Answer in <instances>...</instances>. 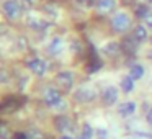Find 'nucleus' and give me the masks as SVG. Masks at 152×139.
Listing matches in <instances>:
<instances>
[{
  "instance_id": "39448f33",
  "label": "nucleus",
  "mask_w": 152,
  "mask_h": 139,
  "mask_svg": "<svg viewBox=\"0 0 152 139\" xmlns=\"http://www.w3.org/2000/svg\"><path fill=\"white\" fill-rule=\"evenodd\" d=\"M56 85L64 92H69L74 87V74L70 70H61L56 75Z\"/></svg>"
},
{
  "instance_id": "4468645a",
  "label": "nucleus",
  "mask_w": 152,
  "mask_h": 139,
  "mask_svg": "<svg viewBox=\"0 0 152 139\" xmlns=\"http://www.w3.org/2000/svg\"><path fill=\"white\" fill-rule=\"evenodd\" d=\"M102 51H103L105 56L115 57L116 54H118V51H119V46H118V43H115V41H110V43H106L105 46L102 48Z\"/></svg>"
},
{
  "instance_id": "cd10ccee",
  "label": "nucleus",
  "mask_w": 152,
  "mask_h": 139,
  "mask_svg": "<svg viewBox=\"0 0 152 139\" xmlns=\"http://www.w3.org/2000/svg\"><path fill=\"white\" fill-rule=\"evenodd\" d=\"M131 139H152V136H149V134H137V136H132Z\"/></svg>"
},
{
  "instance_id": "9d476101",
  "label": "nucleus",
  "mask_w": 152,
  "mask_h": 139,
  "mask_svg": "<svg viewBox=\"0 0 152 139\" xmlns=\"http://www.w3.org/2000/svg\"><path fill=\"white\" fill-rule=\"evenodd\" d=\"M137 110V105L134 102H123L118 105V115L123 116V118H128V116H132Z\"/></svg>"
},
{
  "instance_id": "ddd939ff",
  "label": "nucleus",
  "mask_w": 152,
  "mask_h": 139,
  "mask_svg": "<svg viewBox=\"0 0 152 139\" xmlns=\"http://www.w3.org/2000/svg\"><path fill=\"white\" fill-rule=\"evenodd\" d=\"M18 102L15 98H7L4 103H2V106H0V110H2V113H5V115H8V113H13L15 110H18Z\"/></svg>"
},
{
  "instance_id": "9b49d317",
  "label": "nucleus",
  "mask_w": 152,
  "mask_h": 139,
  "mask_svg": "<svg viewBox=\"0 0 152 139\" xmlns=\"http://www.w3.org/2000/svg\"><path fill=\"white\" fill-rule=\"evenodd\" d=\"M54 124H56V129L61 132H66V131H70L72 129V121L67 118L66 115H61L54 119Z\"/></svg>"
},
{
  "instance_id": "1a4fd4ad",
  "label": "nucleus",
  "mask_w": 152,
  "mask_h": 139,
  "mask_svg": "<svg viewBox=\"0 0 152 139\" xmlns=\"http://www.w3.org/2000/svg\"><path fill=\"white\" fill-rule=\"evenodd\" d=\"M118 97H119V92H118V89H116L115 85L105 87V90H103V93H102V100H103V103H105L106 106L115 105V103L118 102Z\"/></svg>"
},
{
  "instance_id": "5701e85b",
  "label": "nucleus",
  "mask_w": 152,
  "mask_h": 139,
  "mask_svg": "<svg viewBox=\"0 0 152 139\" xmlns=\"http://www.w3.org/2000/svg\"><path fill=\"white\" fill-rule=\"evenodd\" d=\"M0 139H10V131L5 124L0 126Z\"/></svg>"
},
{
  "instance_id": "a878e982",
  "label": "nucleus",
  "mask_w": 152,
  "mask_h": 139,
  "mask_svg": "<svg viewBox=\"0 0 152 139\" xmlns=\"http://www.w3.org/2000/svg\"><path fill=\"white\" fill-rule=\"evenodd\" d=\"M20 2H21V5H23L25 8H31L33 4H34V0H20Z\"/></svg>"
},
{
  "instance_id": "20e7f679",
  "label": "nucleus",
  "mask_w": 152,
  "mask_h": 139,
  "mask_svg": "<svg viewBox=\"0 0 152 139\" xmlns=\"http://www.w3.org/2000/svg\"><path fill=\"white\" fill-rule=\"evenodd\" d=\"M74 98L79 103H90L96 98V90L93 85H82L74 92Z\"/></svg>"
},
{
  "instance_id": "f03ea898",
  "label": "nucleus",
  "mask_w": 152,
  "mask_h": 139,
  "mask_svg": "<svg viewBox=\"0 0 152 139\" xmlns=\"http://www.w3.org/2000/svg\"><path fill=\"white\" fill-rule=\"evenodd\" d=\"M21 10H23V5L20 0H5L2 4V12L5 18L10 21H17L21 17Z\"/></svg>"
},
{
  "instance_id": "473e14b6",
  "label": "nucleus",
  "mask_w": 152,
  "mask_h": 139,
  "mask_svg": "<svg viewBox=\"0 0 152 139\" xmlns=\"http://www.w3.org/2000/svg\"><path fill=\"white\" fill-rule=\"evenodd\" d=\"M142 4H147V5H152V0H142Z\"/></svg>"
},
{
  "instance_id": "423d86ee",
  "label": "nucleus",
  "mask_w": 152,
  "mask_h": 139,
  "mask_svg": "<svg viewBox=\"0 0 152 139\" xmlns=\"http://www.w3.org/2000/svg\"><path fill=\"white\" fill-rule=\"evenodd\" d=\"M26 66H28V69H30L34 75H38V77H43L44 74H46V70H48L46 61L41 59V57H31V59H28L26 61Z\"/></svg>"
},
{
  "instance_id": "f8f14e48",
  "label": "nucleus",
  "mask_w": 152,
  "mask_h": 139,
  "mask_svg": "<svg viewBox=\"0 0 152 139\" xmlns=\"http://www.w3.org/2000/svg\"><path fill=\"white\" fill-rule=\"evenodd\" d=\"M116 7V0H98L96 4V12L100 15H106L110 12H113Z\"/></svg>"
},
{
  "instance_id": "b1692460",
  "label": "nucleus",
  "mask_w": 152,
  "mask_h": 139,
  "mask_svg": "<svg viewBox=\"0 0 152 139\" xmlns=\"http://www.w3.org/2000/svg\"><path fill=\"white\" fill-rule=\"evenodd\" d=\"M96 139H110L108 131H106V129H103V128L96 129Z\"/></svg>"
},
{
  "instance_id": "2eb2a0df",
  "label": "nucleus",
  "mask_w": 152,
  "mask_h": 139,
  "mask_svg": "<svg viewBox=\"0 0 152 139\" xmlns=\"http://www.w3.org/2000/svg\"><path fill=\"white\" fill-rule=\"evenodd\" d=\"M129 77L134 80H139L144 77V67L141 66V64H132L131 67H129Z\"/></svg>"
},
{
  "instance_id": "0eeeda50",
  "label": "nucleus",
  "mask_w": 152,
  "mask_h": 139,
  "mask_svg": "<svg viewBox=\"0 0 152 139\" xmlns=\"http://www.w3.org/2000/svg\"><path fill=\"white\" fill-rule=\"evenodd\" d=\"M26 25L31 28V30L44 31L48 26H49V21H46L44 18H41L39 15H36V13H30V15H26Z\"/></svg>"
},
{
  "instance_id": "c85d7f7f",
  "label": "nucleus",
  "mask_w": 152,
  "mask_h": 139,
  "mask_svg": "<svg viewBox=\"0 0 152 139\" xmlns=\"http://www.w3.org/2000/svg\"><path fill=\"white\" fill-rule=\"evenodd\" d=\"M145 119H147V123H149V124H152V106L149 108L147 115H145Z\"/></svg>"
},
{
  "instance_id": "412c9836",
  "label": "nucleus",
  "mask_w": 152,
  "mask_h": 139,
  "mask_svg": "<svg viewBox=\"0 0 152 139\" xmlns=\"http://www.w3.org/2000/svg\"><path fill=\"white\" fill-rule=\"evenodd\" d=\"M44 12H46V15L51 18V20H56V18L59 17V13H57V8L54 7V5H46V7H44Z\"/></svg>"
},
{
  "instance_id": "f3484780",
  "label": "nucleus",
  "mask_w": 152,
  "mask_h": 139,
  "mask_svg": "<svg viewBox=\"0 0 152 139\" xmlns=\"http://www.w3.org/2000/svg\"><path fill=\"white\" fill-rule=\"evenodd\" d=\"M121 90L124 93H131L134 90V79H131L129 75L123 77L121 79Z\"/></svg>"
},
{
  "instance_id": "aec40b11",
  "label": "nucleus",
  "mask_w": 152,
  "mask_h": 139,
  "mask_svg": "<svg viewBox=\"0 0 152 139\" xmlns=\"http://www.w3.org/2000/svg\"><path fill=\"white\" fill-rule=\"evenodd\" d=\"M123 48H124L128 53H134L136 48H137V41H136L134 38H132V40H131V38H126L124 43H123Z\"/></svg>"
},
{
  "instance_id": "7c9ffc66",
  "label": "nucleus",
  "mask_w": 152,
  "mask_h": 139,
  "mask_svg": "<svg viewBox=\"0 0 152 139\" xmlns=\"http://www.w3.org/2000/svg\"><path fill=\"white\" fill-rule=\"evenodd\" d=\"M2 82H7V72H5V70H2Z\"/></svg>"
},
{
  "instance_id": "f257e3e1",
  "label": "nucleus",
  "mask_w": 152,
  "mask_h": 139,
  "mask_svg": "<svg viewBox=\"0 0 152 139\" xmlns=\"http://www.w3.org/2000/svg\"><path fill=\"white\" fill-rule=\"evenodd\" d=\"M110 25H111V30L115 33H126L131 28V18L126 12H116L111 17Z\"/></svg>"
},
{
  "instance_id": "dca6fc26",
  "label": "nucleus",
  "mask_w": 152,
  "mask_h": 139,
  "mask_svg": "<svg viewBox=\"0 0 152 139\" xmlns=\"http://www.w3.org/2000/svg\"><path fill=\"white\" fill-rule=\"evenodd\" d=\"M132 38H134L137 43H142V41L147 40V28L144 26V25H139V26L134 28V34H132Z\"/></svg>"
},
{
  "instance_id": "72a5a7b5",
  "label": "nucleus",
  "mask_w": 152,
  "mask_h": 139,
  "mask_svg": "<svg viewBox=\"0 0 152 139\" xmlns=\"http://www.w3.org/2000/svg\"><path fill=\"white\" fill-rule=\"evenodd\" d=\"M123 4H132V0H123Z\"/></svg>"
},
{
  "instance_id": "bb28decb",
  "label": "nucleus",
  "mask_w": 152,
  "mask_h": 139,
  "mask_svg": "<svg viewBox=\"0 0 152 139\" xmlns=\"http://www.w3.org/2000/svg\"><path fill=\"white\" fill-rule=\"evenodd\" d=\"M31 136H33V139H43V132H38L36 129H33ZM31 136H30V138H31Z\"/></svg>"
},
{
  "instance_id": "2f4dec72",
  "label": "nucleus",
  "mask_w": 152,
  "mask_h": 139,
  "mask_svg": "<svg viewBox=\"0 0 152 139\" xmlns=\"http://www.w3.org/2000/svg\"><path fill=\"white\" fill-rule=\"evenodd\" d=\"M59 139H74V138H72V136H69V134H62Z\"/></svg>"
},
{
  "instance_id": "4be33fe9",
  "label": "nucleus",
  "mask_w": 152,
  "mask_h": 139,
  "mask_svg": "<svg viewBox=\"0 0 152 139\" xmlns=\"http://www.w3.org/2000/svg\"><path fill=\"white\" fill-rule=\"evenodd\" d=\"M77 5H80V7L83 8H92V7H96V4H98V0H75Z\"/></svg>"
},
{
  "instance_id": "a211bd4d",
  "label": "nucleus",
  "mask_w": 152,
  "mask_h": 139,
  "mask_svg": "<svg viewBox=\"0 0 152 139\" xmlns=\"http://www.w3.org/2000/svg\"><path fill=\"white\" fill-rule=\"evenodd\" d=\"M92 138H93V129H92V126H90L88 123H83L82 131H80V134H79V139H92Z\"/></svg>"
},
{
  "instance_id": "c756f323",
  "label": "nucleus",
  "mask_w": 152,
  "mask_h": 139,
  "mask_svg": "<svg viewBox=\"0 0 152 139\" xmlns=\"http://www.w3.org/2000/svg\"><path fill=\"white\" fill-rule=\"evenodd\" d=\"M145 25H147V26H149V28H152V13H151V15H149V17H147V18H145Z\"/></svg>"
},
{
  "instance_id": "6ab92c4d",
  "label": "nucleus",
  "mask_w": 152,
  "mask_h": 139,
  "mask_svg": "<svg viewBox=\"0 0 152 139\" xmlns=\"http://www.w3.org/2000/svg\"><path fill=\"white\" fill-rule=\"evenodd\" d=\"M149 8H147V4H141L136 7V17L137 18H147L149 17Z\"/></svg>"
},
{
  "instance_id": "393cba45",
  "label": "nucleus",
  "mask_w": 152,
  "mask_h": 139,
  "mask_svg": "<svg viewBox=\"0 0 152 139\" xmlns=\"http://www.w3.org/2000/svg\"><path fill=\"white\" fill-rule=\"evenodd\" d=\"M13 139H30V134H26V132H15Z\"/></svg>"
},
{
  "instance_id": "f704fd0d",
  "label": "nucleus",
  "mask_w": 152,
  "mask_h": 139,
  "mask_svg": "<svg viewBox=\"0 0 152 139\" xmlns=\"http://www.w3.org/2000/svg\"><path fill=\"white\" fill-rule=\"evenodd\" d=\"M151 43H152V41H151Z\"/></svg>"
},
{
  "instance_id": "7ed1b4c3",
  "label": "nucleus",
  "mask_w": 152,
  "mask_h": 139,
  "mask_svg": "<svg viewBox=\"0 0 152 139\" xmlns=\"http://www.w3.org/2000/svg\"><path fill=\"white\" fill-rule=\"evenodd\" d=\"M43 100H44V103H46L48 106H51V108L64 110V106L67 108V103H64V100H62V95H61V92H59L57 89H53V87L46 89V92H44Z\"/></svg>"
},
{
  "instance_id": "6e6552de",
  "label": "nucleus",
  "mask_w": 152,
  "mask_h": 139,
  "mask_svg": "<svg viewBox=\"0 0 152 139\" xmlns=\"http://www.w3.org/2000/svg\"><path fill=\"white\" fill-rule=\"evenodd\" d=\"M64 49H66V43H64V40L61 36H54L53 40L49 41V44H48V54L53 56V57L62 54Z\"/></svg>"
}]
</instances>
